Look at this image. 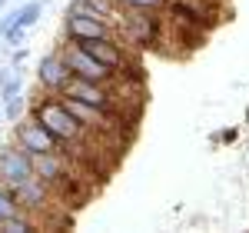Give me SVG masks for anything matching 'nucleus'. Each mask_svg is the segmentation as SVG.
I'll return each instance as SVG.
<instances>
[{
	"instance_id": "1",
	"label": "nucleus",
	"mask_w": 249,
	"mask_h": 233,
	"mask_svg": "<svg viewBox=\"0 0 249 233\" xmlns=\"http://www.w3.org/2000/svg\"><path fill=\"white\" fill-rule=\"evenodd\" d=\"M30 116H34V120H40L50 134L57 136V143L63 147V150L77 147L80 140H87V134H90V130H87V127L77 120V116L63 107L60 94H47V97L34 100V103H30Z\"/></svg>"
},
{
	"instance_id": "2",
	"label": "nucleus",
	"mask_w": 249,
	"mask_h": 233,
	"mask_svg": "<svg viewBox=\"0 0 249 233\" xmlns=\"http://www.w3.org/2000/svg\"><path fill=\"white\" fill-rule=\"evenodd\" d=\"M63 97L80 100V103L93 107V110H100V114H107L113 123H123V110H120V103H116L113 87H103V83H90V80L70 77L67 90H63Z\"/></svg>"
},
{
	"instance_id": "3",
	"label": "nucleus",
	"mask_w": 249,
	"mask_h": 233,
	"mask_svg": "<svg viewBox=\"0 0 249 233\" xmlns=\"http://www.w3.org/2000/svg\"><path fill=\"white\" fill-rule=\"evenodd\" d=\"M57 50H60V57L67 60V67H70V74H73V77L90 80V83H103V87H113L116 80H120L113 70H107V67H103L100 60L90 57V54H87V50L80 47L77 40H63Z\"/></svg>"
},
{
	"instance_id": "4",
	"label": "nucleus",
	"mask_w": 249,
	"mask_h": 233,
	"mask_svg": "<svg viewBox=\"0 0 249 233\" xmlns=\"http://www.w3.org/2000/svg\"><path fill=\"white\" fill-rule=\"evenodd\" d=\"M14 143H17L23 154H30V156H37V154H53V150H63L57 143V136L50 134L40 120H34V116H20L17 120V127H14Z\"/></svg>"
},
{
	"instance_id": "5",
	"label": "nucleus",
	"mask_w": 249,
	"mask_h": 233,
	"mask_svg": "<svg viewBox=\"0 0 249 233\" xmlns=\"http://www.w3.org/2000/svg\"><path fill=\"white\" fill-rule=\"evenodd\" d=\"M34 176L30 167V154H23L17 143H3L0 147V183L3 187H17L23 180Z\"/></svg>"
},
{
	"instance_id": "6",
	"label": "nucleus",
	"mask_w": 249,
	"mask_h": 233,
	"mask_svg": "<svg viewBox=\"0 0 249 233\" xmlns=\"http://www.w3.org/2000/svg\"><path fill=\"white\" fill-rule=\"evenodd\" d=\"M93 37H116L113 23L93 17V14H67L63 40H93Z\"/></svg>"
},
{
	"instance_id": "7",
	"label": "nucleus",
	"mask_w": 249,
	"mask_h": 233,
	"mask_svg": "<svg viewBox=\"0 0 249 233\" xmlns=\"http://www.w3.org/2000/svg\"><path fill=\"white\" fill-rule=\"evenodd\" d=\"M70 67H67V60L60 57V50L53 54H43L37 63V83L47 90V94H63L67 90V83H70Z\"/></svg>"
},
{
	"instance_id": "8",
	"label": "nucleus",
	"mask_w": 249,
	"mask_h": 233,
	"mask_svg": "<svg viewBox=\"0 0 249 233\" xmlns=\"http://www.w3.org/2000/svg\"><path fill=\"white\" fill-rule=\"evenodd\" d=\"M30 167H34V176H40V180H43V183H50V187H63V183L70 180V167H67L63 150L30 156Z\"/></svg>"
},
{
	"instance_id": "9",
	"label": "nucleus",
	"mask_w": 249,
	"mask_h": 233,
	"mask_svg": "<svg viewBox=\"0 0 249 233\" xmlns=\"http://www.w3.org/2000/svg\"><path fill=\"white\" fill-rule=\"evenodd\" d=\"M10 190L17 196L20 210H27V214H37V210H43L50 203V183H43L40 176H30V180H23L17 187H10Z\"/></svg>"
},
{
	"instance_id": "10",
	"label": "nucleus",
	"mask_w": 249,
	"mask_h": 233,
	"mask_svg": "<svg viewBox=\"0 0 249 233\" xmlns=\"http://www.w3.org/2000/svg\"><path fill=\"white\" fill-rule=\"evenodd\" d=\"M0 230L3 233H27V230H37V223H34V214L17 210V214H10L7 220H0Z\"/></svg>"
},
{
	"instance_id": "11",
	"label": "nucleus",
	"mask_w": 249,
	"mask_h": 233,
	"mask_svg": "<svg viewBox=\"0 0 249 233\" xmlns=\"http://www.w3.org/2000/svg\"><path fill=\"white\" fill-rule=\"evenodd\" d=\"M40 14H43V0H27V3H20L17 27H23V30H30V27H34V23L40 20Z\"/></svg>"
},
{
	"instance_id": "12",
	"label": "nucleus",
	"mask_w": 249,
	"mask_h": 233,
	"mask_svg": "<svg viewBox=\"0 0 249 233\" xmlns=\"http://www.w3.org/2000/svg\"><path fill=\"white\" fill-rule=\"evenodd\" d=\"M17 94H23V77H20V70H14L10 77L3 80V87H0V103H7V100H14Z\"/></svg>"
},
{
	"instance_id": "13",
	"label": "nucleus",
	"mask_w": 249,
	"mask_h": 233,
	"mask_svg": "<svg viewBox=\"0 0 249 233\" xmlns=\"http://www.w3.org/2000/svg\"><path fill=\"white\" fill-rule=\"evenodd\" d=\"M17 210H20V203H17V196H14V190L0 183V220H7V216L17 214Z\"/></svg>"
},
{
	"instance_id": "14",
	"label": "nucleus",
	"mask_w": 249,
	"mask_h": 233,
	"mask_svg": "<svg viewBox=\"0 0 249 233\" xmlns=\"http://www.w3.org/2000/svg\"><path fill=\"white\" fill-rule=\"evenodd\" d=\"M27 107H30V103H27V97H23V94H17L14 100H7V103H3V120H14V123H17Z\"/></svg>"
},
{
	"instance_id": "15",
	"label": "nucleus",
	"mask_w": 249,
	"mask_h": 233,
	"mask_svg": "<svg viewBox=\"0 0 249 233\" xmlns=\"http://www.w3.org/2000/svg\"><path fill=\"white\" fill-rule=\"evenodd\" d=\"M87 3H90L103 20H110V23H113L116 14H120V3H116V0H87Z\"/></svg>"
},
{
	"instance_id": "16",
	"label": "nucleus",
	"mask_w": 249,
	"mask_h": 233,
	"mask_svg": "<svg viewBox=\"0 0 249 233\" xmlns=\"http://www.w3.org/2000/svg\"><path fill=\"white\" fill-rule=\"evenodd\" d=\"M120 10H163L166 0H116Z\"/></svg>"
},
{
	"instance_id": "17",
	"label": "nucleus",
	"mask_w": 249,
	"mask_h": 233,
	"mask_svg": "<svg viewBox=\"0 0 249 233\" xmlns=\"http://www.w3.org/2000/svg\"><path fill=\"white\" fill-rule=\"evenodd\" d=\"M23 60H27V50H23V47H14V57H10V67H20Z\"/></svg>"
},
{
	"instance_id": "18",
	"label": "nucleus",
	"mask_w": 249,
	"mask_h": 233,
	"mask_svg": "<svg viewBox=\"0 0 249 233\" xmlns=\"http://www.w3.org/2000/svg\"><path fill=\"white\" fill-rule=\"evenodd\" d=\"M14 70H17V67H0V87H3V80L10 77V74H14Z\"/></svg>"
},
{
	"instance_id": "19",
	"label": "nucleus",
	"mask_w": 249,
	"mask_h": 233,
	"mask_svg": "<svg viewBox=\"0 0 249 233\" xmlns=\"http://www.w3.org/2000/svg\"><path fill=\"white\" fill-rule=\"evenodd\" d=\"M7 3H10V0H0V14H3V10H7Z\"/></svg>"
},
{
	"instance_id": "20",
	"label": "nucleus",
	"mask_w": 249,
	"mask_h": 233,
	"mask_svg": "<svg viewBox=\"0 0 249 233\" xmlns=\"http://www.w3.org/2000/svg\"><path fill=\"white\" fill-rule=\"evenodd\" d=\"M0 116H3V110H0Z\"/></svg>"
}]
</instances>
